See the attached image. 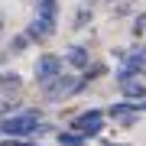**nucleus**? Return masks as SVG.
Returning <instances> with one entry per match:
<instances>
[{
	"label": "nucleus",
	"mask_w": 146,
	"mask_h": 146,
	"mask_svg": "<svg viewBox=\"0 0 146 146\" xmlns=\"http://www.w3.org/2000/svg\"><path fill=\"white\" fill-rule=\"evenodd\" d=\"M55 23H58V0H39L36 3V16H33L26 36L33 42H46L55 33Z\"/></svg>",
	"instance_id": "nucleus-1"
},
{
	"label": "nucleus",
	"mask_w": 146,
	"mask_h": 146,
	"mask_svg": "<svg viewBox=\"0 0 146 146\" xmlns=\"http://www.w3.org/2000/svg\"><path fill=\"white\" fill-rule=\"evenodd\" d=\"M42 133V130H49L46 123H39V117H36V110H26V114H10V117H3L0 120V133L7 136V140H23V136H29V133Z\"/></svg>",
	"instance_id": "nucleus-2"
},
{
	"label": "nucleus",
	"mask_w": 146,
	"mask_h": 146,
	"mask_svg": "<svg viewBox=\"0 0 146 146\" xmlns=\"http://www.w3.org/2000/svg\"><path fill=\"white\" fill-rule=\"evenodd\" d=\"M84 88V78H75V75H58L52 84H46L42 94H46V101H62V98H72V94H78Z\"/></svg>",
	"instance_id": "nucleus-3"
},
{
	"label": "nucleus",
	"mask_w": 146,
	"mask_h": 146,
	"mask_svg": "<svg viewBox=\"0 0 146 146\" xmlns=\"http://www.w3.org/2000/svg\"><path fill=\"white\" fill-rule=\"evenodd\" d=\"M72 130L81 133L84 140L88 136H101V130H104V114L101 110H84V114H78L72 120Z\"/></svg>",
	"instance_id": "nucleus-4"
},
{
	"label": "nucleus",
	"mask_w": 146,
	"mask_h": 146,
	"mask_svg": "<svg viewBox=\"0 0 146 146\" xmlns=\"http://www.w3.org/2000/svg\"><path fill=\"white\" fill-rule=\"evenodd\" d=\"M58 75H62V58L58 55H39L36 62V81L46 88V84H52Z\"/></svg>",
	"instance_id": "nucleus-5"
},
{
	"label": "nucleus",
	"mask_w": 146,
	"mask_h": 146,
	"mask_svg": "<svg viewBox=\"0 0 146 146\" xmlns=\"http://www.w3.org/2000/svg\"><path fill=\"white\" fill-rule=\"evenodd\" d=\"M146 72V49H136V52L127 58V65L117 72V84L120 88H127V84H133V75Z\"/></svg>",
	"instance_id": "nucleus-6"
},
{
	"label": "nucleus",
	"mask_w": 146,
	"mask_h": 146,
	"mask_svg": "<svg viewBox=\"0 0 146 146\" xmlns=\"http://www.w3.org/2000/svg\"><path fill=\"white\" fill-rule=\"evenodd\" d=\"M65 62L72 65V68L88 72V65H91V52H88V46H72V49L65 52Z\"/></svg>",
	"instance_id": "nucleus-7"
},
{
	"label": "nucleus",
	"mask_w": 146,
	"mask_h": 146,
	"mask_svg": "<svg viewBox=\"0 0 146 146\" xmlns=\"http://www.w3.org/2000/svg\"><path fill=\"white\" fill-rule=\"evenodd\" d=\"M58 143H62V146H84V136L75 133V130H62V133H58Z\"/></svg>",
	"instance_id": "nucleus-8"
},
{
	"label": "nucleus",
	"mask_w": 146,
	"mask_h": 146,
	"mask_svg": "<svg viewBox=\"0 0 146 146\" xmlns=\"http://www.w3.org/2000/svg\"><path fill=\"white\" fill-rule=\"evenodd\" d=\"M123 98H133V104H136V98L146 101V88H143V84H127V88H123Z\"/></svg>",
	"instance_id": "nucleus-9"
},
{
	"label": "nucleus",
	"mask_w": 146,
	"mask_h": 146,
	"mask_svg": "<svg viewBox=\"0 0 146 146\" xmlns=\"http://www.w3.org/2000/svg\"><path fill=\"white\" fill-rule=\"evenodd\" d=\"M98 75H104V65H101V62H91V65H88V72H84L81 78H84V84H88V81L98 78Z\"/></svg>",
	"instance_id": "nucleus-10"
},
{
	"label": "nucleus",
	"mask_w": 146,
	"mask_h": 146,
	"mask_svg": "<svg viewBox=\"0 0 146 146\" xmlns=\"http://www.w3.org/2000/svg\"><path fill=\"white\" fill-rule=\"evenodd\" d=\"M29 42H33V39L26 36V33H23V36H13V39H10V52H23Z\"/></svg>",
	"instance_id": "nucleus-11"
},
{
	"label": "nucleus",
	"mask_w": 146,
	"mask_h": 146,
	"mask_svg": "<svg viewBox=\"0 0 146 146\" xmlns=\"http://www.w3.org/2000/svg\"><path fill=\"white\" fill-rule=\"evenodd\" d=\"M88 20H91V10H88V7H81V10H78V16H75V23H72V26H75V29H84V26H88Z\"/></svg>",
	"instance_id": "nucleus-12"
},
{
	"label": "nucleus",
	"mask_w": 146,
	"mask_h": 146,
	"mask_svg": "<svg viewBox=\"0 0 146 146\" xmlns=\"http://www.w3.org/2000/svg\"><path fill=\"white\" fill-rule=\"evenodd\" d=\"M0 84H3V88H20L16 72H0Z\"/></svg>",
	"instance_id": "nucleus-13"
},
{
	"label": "nucleus",
	"mask_w": 146,
	"mask_h": 146,
	"mask_svg": "<svg viewBox=\"0 0 146 146\" xmlns=\"http://www.w3.org/2000/svg\"><path fill=\"white\" fill-rule=\"evenodd\" d=\"M143 33H146V10L133 20V36H143Z\"/></svg>",
	"instance_id": "nucleus-14"
},
{
	"label": "nucleus",
	"mask_w": 146,
	"mask_h": 146,
	"mask_svg": "<svg viewBox=\"0 0 146 146\" xmlns=\"http://www.w3.org/2000/svg\"><path fill=\"white\" fill-rule=\"evenodd\" d=\"M130 10H133V3H120L114 13H117V16H123V13H130Z\"/></svg>",
	"instance_id": "nucleus-15"
},
{
	"label": "nucleus",
	"mask_w": 146,
	"mask_h": 146,
	"mask_svg": "<svg viewBox=\"0 0 146 146\" xmlns=\"http://www.w3.org/2000/svg\"><path fill=\"white\" fill-rule=\"evenodd\" d=\"M133 107H136V114H143V110H146V101H136Z\"/></svg>",
	"instance_id": "nucleus-16"
},
{
	"label": "nucleus",
	"mask_w": 146,
	"mask_h": 146,
	"mask_svg": "<svg viewBox=\"0 0 146 146\" xmlns=\"http://www.w3.org/2000/svg\"><path fill=\"white\" fill-rule=\"evenodd\" d=\"M107 3H114V0H107Z\"/></svg>",
	"instance_id": "nucleus-17"
}]
</instances>
